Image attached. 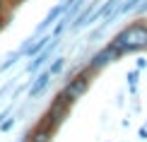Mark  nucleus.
<instances>
[{
  "instance_id": "f03ea898",
  "label": "nucleus",
  "mask_w": 147,
  "mask_h": 142,
  "mask_svg": "<svg viewBox=\"0 0 147 142\" xmlns=\"http://www.w3.org/2000/svg\"><path fill=\"white\" fill-rule=\"evenodd\" d=\"M70 106H72V101H70V99H65V94H63V92H58V94H56V99L51 101V106H48V111L44 113L41 123H46L48 128H53V130H56L60 123L68 118Z\"/></svg>"
},
{
  "instance_id": "20e7f679",
  "label": "nucleus",
  "mask_w": 147,
  "mask_h": 142,
  "mask_svg": "<svg viewBox=\"0 0 147 142\" xmlns=\"http://www.w3.org/2000/svg\"><path fill=\"white\" fill-rule=\"evenodd\" d=\"M116 60H118V55H116V51L111 46H104V48H99V51H96L94 55H92L89 58V63H87V67L92 72H96V70H101V67H106V65H111V63H116Z\"/></svg>"
},
{
  "instance_id": "39448f33",
  "label": "nucleus",
  "mask_w": 147,
  "mask_h": 142,
  "mask_svg": "<svg viewBox=\"0 0 147 142\" xmlns=\"http://www.w3.org/2000/svg\"><path fill=\"white\" fill-rule=\"evenodd\" d=\"M48 82H51V72H48L46 67H41V70L34 75V79H32V87H29V99H36V96H41V94L46 92Z\"/></svg>"
},
{
  "instance_id": "7ed1b4c3",
  "label": "nucleus",
  "mask_w": 147,
  "mask_h": 142,
  "mask_svg": "<svg viewBox=\"0 0 147 142\" xmlns=\"http://www.w3.org/2000/svg\"><path fill=\"white\" fill-rule=\"evenodd\" d=\"M92 75H94V72H92L89 67H82L80 72H75V75H70V79L65 82V87L60 89V92L65 94V99H70V101L75 104V101H77L80 96H84V92L89 89Z\"/></svg>"
},
{
  "instance_id": "9b49d317",
  "label": "nucleus",
  "mask_w": 147,
  "mask_h": 142,
  "mask_svg": "<svg viewBox=\"0 0 147 142\" xmlns=\"http://www.w3.org/2000/svg\"><path fill=\"white\" fill-rule=\"evenodd\" d=\"M138 135H140V140H147V125L140 128V133H138Z\"/></svg>"
},
{
  "instance_id": "423d86ee",
  "label": "nucleus",
  "mask_w": 147,
  "mask_h": 142,
  "mask_svg": "<svg viewBox=\"0 0 147 142\" xmlns=\"http://www.w3.org/2000/svg\"><path fill=\"white\" fill-rule=\"evenodd\" d=\"M53 133H56L53 128H48L46 123L39 120V123H36V128H34V130H29L24 137H27V142H51L53 140Z\"/></svg>"
},
{
  "instance_id": "ddd939ff",
  "label": "nucleus",
  "mask_w": 147,
  "mask_h": 142,
  "mask_svg": "<svg viewBox=\"0 0 147 142\" xmlns=\"http://www.w3.org/2000/svg\"><path fill=\"white\" fill-rule=\"evenodd\" d=\"M5 20H7V17H3V15H0V32H3V27H5Z\"/></svg>"
},
{
  "instance_id": "1a4fd4ad",
  "label": "nucleus",
  "mask_w": 147,
  "mask_h": 142,
  "mask_svg": "<svg viewBox=\"0 0 147 142\" xmlns=\"http://www.w3.org/2000/svg\"><path fill=\"white\" fill-rule=\"evenodd\" d=\"M63 67H65V58L63 55H58V58H53V63L46 67L48 72H51V77H56V75H60V72H63Z\"/></svg>"
},
{
  "instance_id": "4468645a",
  "label": "nucleus",
  "mask_w": 147,
  "mask_h": 142,
  "mask_svg": "<svg viewBox=\"0 0 147 142\" xmlns=\"http://www.w3.org/2000/svg\"><path fill=\"white\" fill-rule=\"evenodd\" d=\"M15 3H24V0H15Z\"/></svg>"
},
{
  "instance_id": "0eeeda50",
  "label": "nucleus",
  "mask_w": 147,
  "mask_h": 142,
  "mask_svg": "<svg viewBox=\"0 0 147 142\" xmlns=\"http://www.w3.org/2000/svg\"><path fill=\"white\" fill-rule=\"evenodd\" d=\"M63 12H65V5H63V3H56V5H53L51 10H48V15L44 17V22H41L39 27H36V32H34V36H39V34H44L46 29H51L53 24H56V20H58L60 15H63Z\"/></svg>"
},
{
  "instance_id": "6e6552de",
  "label": "nucleus",
  "mask_w": 147,
  "mask_h": 142,
  "mask_svg": "<svg viewBox=\"0 0 147 142\" xmlns=\"http://www.w3.org/2000/svg\"><path fill=\"white\" fill-rule=\"evenodd\" d=\"M125 79H128V92H130V94L135 96V94H138V79H140V70H138V67H135V70H130V72L125 75Z\"/></svg>"
},
{
  "instance_id": "f8f14e48",
  "label": "nucleus",
  "mask_w": 147,
  "mask_h": 142,
  "mask_svg": "<svg viewBox=\"0 0 147 142\" xmlns=\"http://www.w3.org/2000/svg\"><path fill=\"white\" fill-rule=\"evenodd\" d=\"M145 67H147V60L140 58V60H138V70H145Z\"/></svg>"
},
{
  "instance_id": "f257e3e1",
  "label": "nucleus",
  "mask_w": 147,
  "mask_h": 142,
  "mask_svg": "<svg viewBox=\"0 0 147 142\" xmlns=\"http://www.w3.org/2000/svg\"><path fill=\"white\" fill-rule=\"evenodd\" d=\"M109 46L116 51L118 58H123L128 53L147 51V22H133L125 29H121L118 34L109 41Z\"/></svg>"
},
{
  "instance_id": "9d476101",
  "label": "nucleus",
  "mask_w": 147,
  "mask_h": 142,
  "mask_svg": "<svg viewBox=\"0 0 147 142\" xmlns=\"http://www.w3.org/2000/svg\"><path fill=\"white\" fill-rule=\"evenodd\" d=\"M7 5H10V0H0V15L3 17H7Z\"/></svg>"
}]
</instances>
